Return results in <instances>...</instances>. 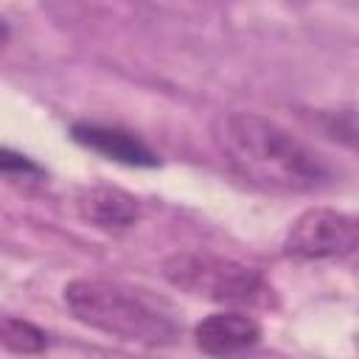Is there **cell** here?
<instances>
[{
    "label": "cell",
    "instance_id": "1",
    "mask_svg": "<svg viewBox=\"0 0 359 359\" xmlns=\"http://www.w3.org/2000/svg\"><path fill=\"white\" fill-rule=\"evenodd\" d=\"M213 143L238 180L269 194H314L334 182L323 154L258 112L222 115L213 123Z\"/></svg>",
    "mask_w": 359,
    "mask_h": 359
},
{
    "label": "cell",
    "instance_id": "3",
    "mask_svg": "<svg viewBox=\"0 0 359 359\" xmlns=\"http://www.w3.org/2000/svg\"><path fill=\"white\" fill-rule=\"evenodd\" d=\"M163 278L196 297L227 306H266L269 283L252 266L210 252H177L163 264Z\"/></svg>",
    "mask_w": 359,
    "mask_h": 359
},
{
    "label": "cell",
    "instance_id": "9",
    "mask_svg": "<svg viewBox=\"0 0 359 359\" xmlns=\"http://www.w3.org/2000/svg\"><path fill=\"white\" fill-rule=\"evenodd\" d=\"M0 165H3V174L6 177H17V174H22V177H39L42 174V168L36 163H31L25 154H17L11 149H3Z\"/></svg>",
    "mask_w": 359,
    "mask_h": 359
},
{
    "label": "cell",
    "instance_id": "2",
    "mask_svg": "<svg viewBox=\"0 0 359 359\" xmlns=\"http://www.w3.org/2000/svg\"><path fill=\"white\" fill-rule=\"evenodd\" d=\"M73 320L121 342L143 348H168L182 334L177 309L143 289L112 278H73L62 289Z\"/></svg>",
    "mask_w": 359,
    "mask_h": 359
},
{
    "label": "cell",
    "instance_id": "5",
    "mask_svg": "<svg viewBox=\"0 0 359 359\" xmlns=\"http://www.w3.org/2000/svg\"><path fill=\"white\" fill-rule=\"evenodd\" d=\"M261 339V325L244 311H216L194 325V342L208 356H230L250 351Z\"/></svg>",
    "mask_w": 359,
    "mask_h": 359
},
{
    "label": "cell",
    "instance_id": "6",
    "mask_svg": "<svg viewBox=\"0 0 359 359\" xmlns=\"http://www.w3.org/2000/svg\"><path fill=\"white\" fill-rule=\"evenodd\" d=\"M70 137L76 143H81L84 149H93V151L104 154L107 160H115V163H123V165L151 168V165L160 163L157 154L140 137H135L132 132H123L118 126L81 121V123H73L70 126Z\"/></svg>",
    "mask_w": 359,
    "mask_h": 359
},
{
    "label": "cell",
    "instance_id": "7",
    "mask_svg": "<svg viewBox=\"0 0 359 359\" xmlns=\"http://www.w3.org/2000/svg\"><path fill=\"white\" fill-rule=\"evenodd\" d=\"M76 210L87 224L98 230H126L140 219L137 199L121 188H107V185L81 191L76 199Z\"/></svg>",
    "mask_w": 359,
    "mask_h": 359
},
{
    "label": "cell",
    "instance_id": "4",
    "mask_svg": "<svg viewBox=\"0 0 359 359\" xmlns=\"http://www.w3.org/2000/svg\"><path fill=\"white\" fill-rule=\"evenodd\" d=\"M359 250V219L334 208L303 210L283 236V255L294 261H328Z\"/></svg>",
    "mask_w": 359,
    "mask_h": 359
},
{
    "label": "cell",
    "instance_id": "8",
    "mask_svg": "<svg viewBox=\"0 0 359 359\" xmlns=\"http://www.w3.org/2000/svg\"><path fill=\"white\" fill-rule=\"evenodd\" d=\"M0 339L11 353H42L48 348V334L39 325L11 314H6L0 323Z\"/></svg>",
    "mask_w": 359,
    "mask_h": 359
}]
</instances>
